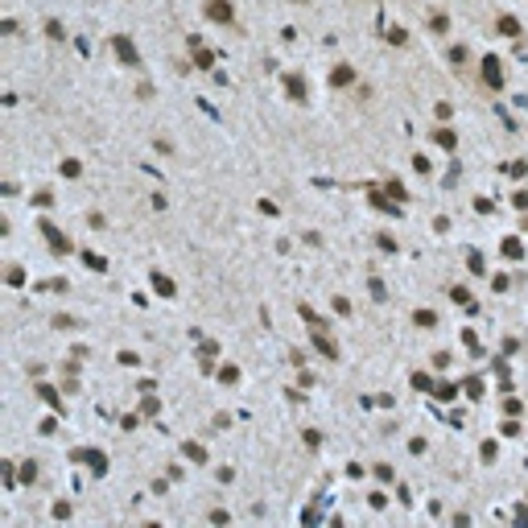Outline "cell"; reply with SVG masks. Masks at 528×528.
I'll use <instances>...</instances> for the list:
<instances>
[{"instance_id": "obj_1", "label": "cell", "mask_w": 528, "mask_h": 528, "mask_svg": "<svg viewBox=\"0 0 528 528\" xmlns=\"http://www.w3.org/2000/svg\"><path fill=\"white\" fill-rule=\"evenodd\" d=\"M207 17H211V21H231V5H227V0H211Z\"/></svg>"}, {"instance_id": "obj_5", "label": "cell", "mask_w": 528, "mask_h": 528, "mask_svg": "<svg viewBox=\"0 0 528 528\" xmlns=\"http://www.w3.org/2000/svg\"><path fill=\"white\" fill-rule=\"evenodd\" d=\"M499 33H503V38H516V33H520V25L512 21V17H499Z\"/></svg>"}, {"instance_id": "obj_8", "label": "cell", "mask_w": 528, "mask_h": 528, "mask_svg": "<svg viewBox=\"0 0 528 528\" xmlns=\"http://www.w3.org/2000/svg\"><path fill=\"white\" fill-rule=\"evenodd\" d=\"M46 33H50L54 42H62V25H58V21H50V25H46Z\"/></svg>"}, {"instance_id": "obj_3", "label": "cell", "mask_w": 528, "mask_h": 528, "mask_svg": "<svg viewBox=\"0 0 528 528\" xmlns=\"http://www.w3.org/2000/svg\"><path fill=\"white\" fill-rule=\"evenodd\" d=\"M116 54H120L124 62H132V66H136V50H132V46H128L124 38H116Z\"/></svg>"}, {"instance_id": "obj_6", "label": "cell", "mask_w": 528, "mask_h": 528, "mask_svg": "<svg viewBox=\"0 0 528 528\" xmlns=\"http://www.w3.org/2000/svg\"><path fill=\"white\" fill-rule=\"evenodd\" d=\"M433 141H437V145H446V149H454V132H450V128H437V132H433Z\"/></svg>"}, {"instance_id": "obj_2", "label": "cell", "mask_w": 528, "mask_h": 528, "mask_svg": "<svg viewBox=\"0 0 528 528\" xmlns=\"http://www.w3.org/2000/svg\"><path fill=\"white\" fill-rule=\"evenodd\" d=\"M42 231H46V240H50V244H54L58 252H66V248H71V244H66V240H62V235H58V227H50V223H42Z\"/></svg>"}, {"instance_id": "obj_4", "label": "cell", "mask_w": 528, "mask_h": 528, "mask_svg": "<svg viewBox=\"0 0 528 528\" xmlns=\"http://www.w3.org/2000/svg\"><path fill=\"white\" fill-rule=\"evenodd\" d=\"M351 79H355V75H351V66H338V71L330 75V83H334V87H347Z\"/></svg>"}, {"instance_id": "obj_7", "label": "cell", "mask_w": 528, "mask_h": 528, "mask_svg": "<svg viewBox=\"0 0 528 528\" xmlns=\"http://www.w3.org/2000/svg\"><path fill=\"white\" fill-rule=\"evenodd\" d=\"M487 83H495V87H499V66H495V58L487 62Z\"/></svg>"}]
</instances>
